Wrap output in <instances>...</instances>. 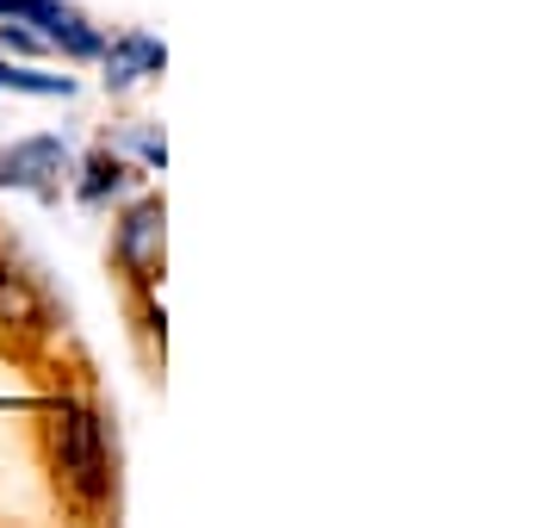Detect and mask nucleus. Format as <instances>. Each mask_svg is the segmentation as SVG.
<instances>
[{"label": "nucleus", "instance_id": "obj_1", "mask_svg": "<svg viewBox=\"0 0 558 528\" xmlns=\"http://www.w3.org/2000/svg\"><path fill=\"white\" fill-rule=\"evenodd\" d=\"M38 447L57 497L75 516H106L119 509V442L106 423L100 398L87 392H50L38 410Z\"/></svg>", "mask_w": 558, "mask_h": 528}, {"label": "nucleus", "instance_id": "obj_2", "mask_svg": "<svg viewBox=\"0 0 558 528\" xmlns=\"http://www.w3.org/2000/svg\"><path fill=\"white\" fill-rule=\"evenodd\" d=\"M161 262H168V205L161 193H137L112 224V267L124 292H161Z\"/></svg>", "mask_w": 558, "mask_h": 528}, {"label": "nucleus", "instance_id": "obj_3", "mask_svg": "<svg viewBox=\"0 0 558 528\" xmlns=\"http://www.w3.org/2000/svg\"><path fill=\"white\" fill-rule=\"evenodd\" d=\"M57 329H62V311H57V299H50V286H44L20 255L0 249V343L32 355V348H44Z\"/></svg>", "mask_w": 558, "mask_h": 528}, {"label": "nucleus", "instance_id": "obj_4", "mask_svg": "<svg viewBox=\"0 0 558 528\" xmlns=\"http://www.w3.org/2000/svg\"><path fill=\"white\" fill-rule=\"evenodd\" d=\"M0 20H20L32 25L50 50H62L69 62H100L106 50V32L81 7H69V0H0Z\"/></svg>", "mask_w": 558, "mask_h": 528}, {"label": "nucleus", "instance_id": "obj_5", "mask_svg": "<svg viewBox=\"0 0 558 528\" xmlns=\"http://www.w3.org/2000/svg\"><path fill=\"white\" fill-rule=\"evenodd\" d=\"M69 168H75V149H69L62 137H20V143L0 149V187L32 193V200H44V205L62 200Z\"/></svg>", "mask_w": 558, "mask_h": 528}, {"label": "nucleus", "instance_id": "obj_6", "mask_svg": "<svg viewBox=\"0 0 558 528\" xmlns=\"http://www.w3.org/2000/svg\"><path fill=\"white\" fill-rule=\"evenodd\" d=\"M137 175H143V168L131 163L124 149L106 143V149H87V156L69 168V187H75V200L87 205V212H106L112 200H124V193L137 187Z\"/></svg>", "mask_w": 558, "mask_h": 528}, {"label": "nucleus", "instance_id": "obj_7", "mask_svg": "<svg viewBox=\"0 0 558 528\" xmlns=\"http://www.w3.org/2000/svg\"><path fill=\"white\" fill-rule=\"evenodd\" d=\"M100 69H106V87H137V82H149V75L168 69V50L149 32H119V38H106Z\"/></svg>", "mask_w": 558, "mask_h": 528}, {"label": "nucleus", "instance_id": "obj_8", "mask_svg": "<svg viewBox=\"0 0 558 528\" xmlns=\"http://www.w3.org/2000/svg\"><path fill=\"white\" fill-rule=\"evenodd\" d=\"M0 94H25V100H75V75H44L32 62H13L0 50Z\"/></svg>", "mask_w": 558, "mask_h": 528}]
</instances>
